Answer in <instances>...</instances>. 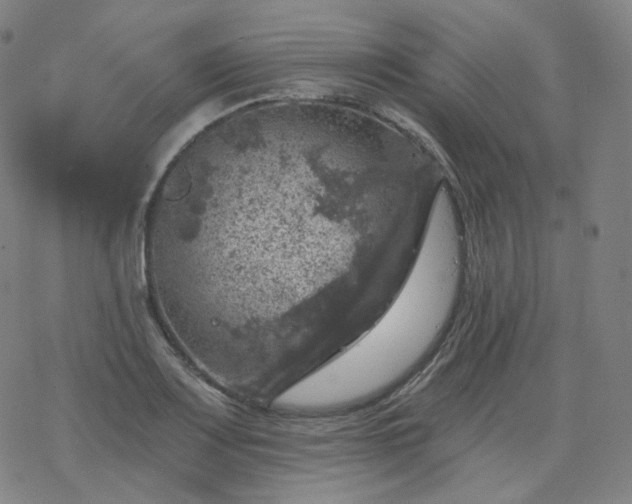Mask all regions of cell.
Here are the masks:
<instances>
[{
    "label": "cell",
    "mask_w": 632,
    "mask_h": 504,
    "mask_svg": "<svg viewBox=\"0 0 632 504\" xmlns=\"http://www.w3.org/2000/svg\"><path fill=\"white\" fill-rule=\"evenodd\" d=\"M458 279L455 221L433 216L392 301L352 342L278 395L274 406L320 415L358 408L387 395L436 344L452 312Z\"/></svg>",
    "instance_id": "7a4b0ae2"
},
{
    "label": "cell",
    "mask_w": 632,
    "mask_h": 504,
    "mask_svg": "<svg viewBox=\"0 0 632 504\" xmlns=\"http://www.w3.org/2000/svg\"><path fill=\"white\" fill-rule=\"evenodd\" d=\"M370 164L342 124L301 107L257 106L201 132L148 213L164 310L242 375L345 336L360 303L352 275Z\"/></svg>",
    "instance_id": "6da1fadb"
}]
</instances>
